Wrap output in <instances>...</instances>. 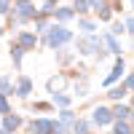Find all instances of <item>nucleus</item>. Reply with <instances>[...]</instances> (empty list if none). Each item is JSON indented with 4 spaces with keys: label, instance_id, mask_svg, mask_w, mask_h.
<instances>
[{
    "label": "nucleus",
    "instance_id": "8",
    "mask_svg": "<svg viewBox=\"0 0 134 134\" xmlns=\"http://www.w3.org/2000/svg\"><path fill=\"white\" fill-rule=\"evenodd\" d=\"M16 91H19V97H27V94L32 91V81L21 75V78H19V88H16Z\"/></svg>",
    "mask_w": 134,
    "mask_h": 134
},
{
    "label": "nucleus",
    "instance_id": "11",
    "mask_svg": "<svg viewBox=\"0 0 134 134\" xmlns=\"http://www.w3.org/2000/svg\"><path fill=\"white\" fill-rule=\"evenodd\" d=\"M107 97H110V99H124V97H126V86H118V88H110V91H107Z\"/></svg>",
    "mask_w": 134,
    "mask_h": 134
},
{
    "label": "nucleus",
    "instance_id": "25",
    "mask_svg": "<svg viewBox=\"0 0 134 134\" xmlns=\"http://www.w3.org/2000/svg\"><path fill=\"white\" fill-rule=\"evenodd\" d=\"M126 27H129V32H131V35H134V19H129V21H126Z\"/></svg>",
    "mask_w": 134,
    "mask_h": 134
},
{
    "label": "nucleus",
    "instance_id": "17",
    "mask_svg": "<svg viewBox=\"0 0 134 134\" xmlns=\"http://www.w3.org/2000/svg\"><path fill=\"white\" fill-rule=\"evenodd\" d=\"M75 134H88V124L86 121H78L75 124Z\"/></svg>",
    "mask_w": 134,
    "mask_h": 134
},
{
    "label": "nucleus",
    "instance_id": "20",
    "mask_svg": "<svg viewBox=\"0 0 134 134\" xmlns=\"http://www.w3.org/2000/svg\"><path fill=\"white\" fill-rule=\"evenodd\" d=\"M124 21H115V24H113V30H110V32H113V35H124Z\"/></svg>",
    "mask_w": 134,
    "mask_h": 134
},
{
    "label": "nucleus",
    "instance_id": "3",
    "mask_svg": "<svg viewBox=\"0 0 134 134\" xmlns=\"http://www.w3.org/2000/svg\"><path fill=\"white\" fill-rule=\"evenodd\" d=\"M110 121H113V113H110L107 107H97V110H94V124L105 126V124H110Z\"/></svg>",
    "mask_w": 134,
    "mask_h": 134
},
{
    "label": "nucleus",
    "instance_id": "9",
    "mask_svg": "<svg viewBox=\"0 0 134 134\" xmlns=\"http://www.w3.org/2000/svg\"><path fill=\"white\" fill-rule=\"evenodd\" d=\"M3 126H5V131H14V129H19V126H21V118H19V115H5Z\"/></svg>",
    "mask_w": 134,
    "mask_h": 134
},
{
    "label": "nucleus",
    "instance_id": "14",
    "mask_svg": "<svg viewBox=\"0 0 134 134\" xmlns=\"http://www.w3.org/2000/svg\"><path fill=\"white\" fill-rule=\"evenodd\" d=\"M54 105L67 107V105H70V97H67V94H54Z\"/></svg>",
    "mask_w": 134,
    "mask_h": 134
},
{
    "label": "nucleus",
    "instance_id": "15",
    "mask_svg": "<svg viewBox=\"0 0 134 134\" xmlns=\"http://www.w3.org/2000/svg\"><path fill=\"white\" fill-rule=\"evenodd\" d=\"M88 8H91V5H88V0H75V14H86Z\"/></svg>",
    "mask_w": 134,
    "mask_h": 134
},
{
    "label": "nucleus",
    "instance_id": "19",
    "mask_svg": "<svg viewBox=\"0 0 134 134\" xmlns=\"http://www.w3.org/2000/svg\"><path fill=\"white\" fill-rule=\"evenodd\" d=\"M129 131H131V129L124 124V121H118V124H115V134H129Z\"/></svg>",
    "mask_w": 134,
    "mask_h": 134
},
{
    "label": "nucleus",
    "instance_id": "2",
    "mask_svg": "<svg viewBox=\"0 0 134 134\" xmlns=\"http://www.w3.org/2000/svg\"><path fill=\"white\" fill-rule=\"evenodd\" d=\"M30 131H32V134H51V131H54V124H51L48 118H38V121H32V124H30Z\"/></svg>",
    "mask_w": 134,
    "mask_h": 134
},
{
    "label": "nucleus",
    "instance_id": "21",
    "mask_svg": "<svg viewBox=\"0 0 134 134\" xmlns=\"http://www.w3.org/2000/svg\"><path fill=\"white\" fill-rule=\"evenodd\" d=\"M0 113H3V115H11V113H8V102H5V94H0Z\"/></svg>",
    "mask_w": 134,
    "mask_h": 134
},
{
    "label": "nucleus",
    "instance_id": "10",
    "mask_svg": "<svg viewBox=\"0 0 134 134\" xmlns=\"http://www.w3.org/2000/svg\"><path fill=\"white\" fill-rule=\"evenodd\" d=\"M131 113H129V107L126 105H118L115 110H113V118H118V121H124V118H129Z\"/></svg>",
    "mask_w": 134,
    "mask_h": 134
},
{
    "label": "nucleus",
    "instance_id": "23",
    "mask_svg": "<svg viewBox=\"0 0 134 134\" xmlns=\"http://www.w3.org/2000/svg\"><path fill=\"white\" fill-rule=\"evenodd\" d=\"M8 5H11V0H0V14H5Z\"/></svg>",
    "mask_w": 134,
    "mask_h": 134
},
{
    "label": "nucleus",
    "instance_id": "6",
    "mask_svg": "<svg viewBox=\"0 0 134 134\" xmlns=\"http://www.w3.org/2000/svg\"><path fill=\"white\" fill-rule=\"evenodd\" d=\"M124 70H126V67H124V62H121V59H118V62H115V67H113V72H110V75L105 78V86H110V83H115V81H118V78H121V75H124Z\"/></svg>",
    "mask_w": 134,
    "mask_h": 134
},
{
    "label": "nucleus",
    "instance_id": "4",
    "mask_svg": "<svg viewBox=\"0 0 134 134\" xmlns=\"http://www.w3.org/2000/svg\"><path fill=\"white\" fill-rule=\"evenodd\" d=\"M16 16H19V21H24V19H32V16H35V8H32L30 3H24V0H19Z\"/></svg>",
    "mask_w": 134,
    "mask_h": 134
},
{
    "label": "nucleus",
    "instance_id": "1",
    "mask_svg": "<svg viewBox=\"0 0 134 134\" xmlns=\"http://www.w3.org/2000/svg\"><path fill=\"white\" fill-rule=\"evenodd\" d=\"M67 40H70V30H67V27H51L48 30V46L59 48L62 43H67Z\"/></svg>",
    "mask_w": 134,
    "mask_h": 134
},
{
    "label": "nucleus",
    "instance_id": "18",
    "mask_svg": "<svg viewBox=\"0 0 134 134\" xmlns=\"http://www.w3.org/2000/svg\"><path fill=\"white\" fill-rule=\"evenodd\" d=\"M0 94H11V83H8V78H0Z\"/></svg>",
    "mask_w": 134,
    "mask_h": 134
},
{
    "label": "nucleus",
    "instance_id": "26",
    "mask_svg": "<svg viewBox=\"0 0 134 134\" xmlns=\"http://www.w3.org/2000/svg\"><path fill=\"white\" fill-rule=\"evenodd\" d=\"M126 88H134V75H129V81H126Z\"/></svg>",
    "mask_w": 134,
    "mask_h": 134
},
{
    "label": "nucleus",
    "instance_id": "27",
    "mask_svg": "<svg viewBox=\"0 0 134 134\" xmlns=\"http://www.w3.org/2000/svg\"><path fill=\"white\" fill-rule=\"evenodd\" d=\"M0 32H3V30H0Z\"/></svg>",
    "mask_w": 134,
    "mask_h": 134
},
{
    "label": "nucleus",
    "instance_id": "16",
    "mask_svg": "<svg viewBox=\"0 0 134 134\" xmlns=\"http://www.w3.org/2000/svg\"><path fill=\"white\" fill-rule=\"evenodd\" d=\"M81 30L86 32V35H91V32H94V21H88V19H81Z\"/></svg>",
    "mask_w": 134,
    "mask_h": 134
},
{
    "label": "nucleus",
    "instance_id": "5",
    "mask_svg": "<svg viewBox=\"0 0 134 134\" xmlns=\"http://www.w3.org/2000/svg\"><path fill=\"white\" fill-rule=\"evenodd\" d=\"M16 43H19V48L30 51V48H35V35H32V32H21V35L16 38Z\"/></svg>",
    "mask_w": 134,
    "mask_h": 134
},
{
    "label": "nucleus",
    "instance_id": "13",
    "mask_svg": "<svg viewBox=\"0 0 134 134\" xmlns=\"http://www.w3.org/2000/svg\"><path fill=\"white\" fill-rule=\"evenodd\" d=\"M21 57H24V48H19V46H16V48H11V59H14L16 67L21 64Z\"/></svg>",
    "mask_w": 134,
    "mask_h": 134
},
{
    "label": "nucleus",
    "instance_id": "22",
    "mask_svg": "<svg viewBox=\"0 0 134 134\" xmlns=\"http://www.w3.org/2000/svg\"><path fill=\"white\" fill-rule=\"evenodd\" d=\"M62 121H64V124H72V113H70V110H62V115H59Z\"/></svg>",
    "mask_w": 134,
    "mask_h": 134
},
{
    "label": "nucleus",
    "instance_id": "7",
    "mask_svg": "<svg viewBox=\"0 0 134 134\" xmlns=\"http://www.w3.org/2000/svg\"><path fill=\"white\" fill-rule=\"evenodd\" d=\"M102 40L107 43L110 54H121V46H118V40H115V35H113V32H105V35H102Z\"/></svg>",
    "mask_w": 134,
    "mask_h": 134
},
{
    "label": "nucleus",
    "instance_id": "24",
    "mask_svg": "<svg viewBox=\"0 0 134 134\" xmlns=\"http://www.w3.org/2000/svg\"><path fill=\"white\" fill-rule=\"evenodd\" d=\"M35 27H38V32H46V21L38 19V21H35Z\"/></svg>",
    "mask_w": 134,
    "mask_h": 134
},
{
    "label": "nucleus",
    "instance_id": "12",
    "mask_svg": "<svg viewBox=\"0 0 134 134\" xmlns=\"http://www.w3.org/2000/svg\"><path fill=\"white\" fill-rule=\"evenodd\" d=\"M72 16H75L72 8H59V11H57V19H59V21H67V19H72Z\"/></svg>",
    "mask_w": 134,
    "mask_h": 134
}]
</instances>
